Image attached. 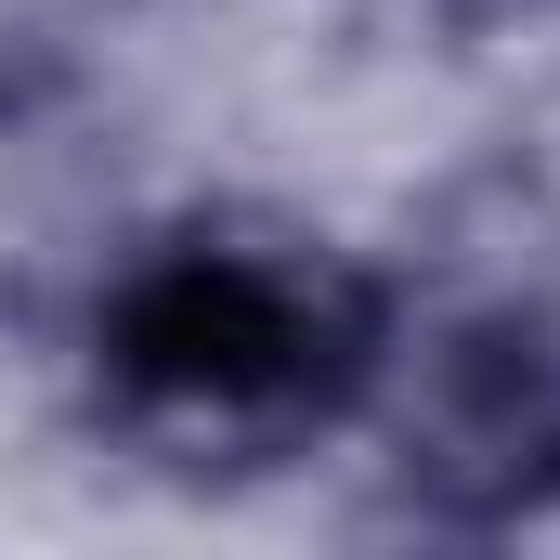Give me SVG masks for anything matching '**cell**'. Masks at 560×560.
Masks as SVG:
<instances>
[{"label": "cell", "instance_id": "7a4b0ae2", "mask_svg": "<svg viewBox=\"0 0 560 560\" xmlns=\"http://www.w3.org/2000/svg\"><path fill=\"white\" fill-rule=\"evenodd\" d=\"M365 430L392 509L430 535L560 522V287H482L456 313H405Z\"/></svg>", "mask_w": 560, "mask_h": 560}, {"label": "cell", "instance_id": "6da1fadb", "mask_svg": "<svg viewBox=\"0 0 560 560\" xmlns=\"http://www.w3.org/2000/svg\"><path fill=\"white\" fill-rule=\"evenodd\" d=\"M405 287L300 222H170L92 300V418L170 482H275L287 456L365 430Z\"/></svg>", "mask_w": 560, "mask_h": 560}, {"label": "cell", "instance_id": "3957f363", "mask_svg": "<svg viewBox=\"0 0 560 560\" xmlns=\"http://www.w3.org/2000/svg\"><path fill=\"white\" fill-rule=\"evenodd\" d=\"M443 13H469V26H509V13H560V0H443Z\"/></svg>", "mask_w": 560, "mask_h": 560}]
</instances>
